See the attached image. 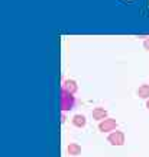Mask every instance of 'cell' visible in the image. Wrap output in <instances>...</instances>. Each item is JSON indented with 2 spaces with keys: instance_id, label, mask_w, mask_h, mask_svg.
Instances as JSON below:
<instances>
[{
  "instance_id": "1",
  "label": "cell",
  "mask_w": 149,
  "mask_h": 157,
  "mask_svg": "<svg viewBox=\"0 0 149 157\" xmlns=\"http://www.w3.org/2000/svg\"><path fill=\"white\" fill-rule=\"evenodd\" d=\"M60 105H61V109H62L64 112L74 109V106H75V98H74V95H72V93H68L65 90H62V92H61Z\"/></svg>"
},
{
  "instance_id": "2",
  "label": "cell",
  "mask_w": 149,
  "mask_h": 157,
  "mask_svg": "<svg viewBox=\"0 0 149 157\" xmlns=\"http://www.w3.org/2000/svg\"><path fill=\"white\" fill-rule=\"evenodd\" d=\"M107 140H109V143L111 146H123L125 144V134L122 131H113L107 137Z\"/></svg>"
},
{
  "instance_id": "3",
  "label": "cell",
  "mask_w": 149,
  "mask_h": 157,
  "mask_svg": "<svg viewBox=\"0 0 149 157\" xmlns=\"http://www.w3.org/2000/svg\"><path fill=\"white\" fill-rule=\"evenodd\" d=\"M117 127V122L116 119H113V118H107L104 121H101L99 124V129L101 132H109V131H114Z\"/></svg>"
},
{
  "instance_id": "4",
  "label": "cell",
  "mask_w": 149,
  "mask_h": 157,
  "mask_svg": "<svg viewBox=\"0 0 149 157\" xmlns=\"http://www.w3.org/2000/svg\"><path fill=\"white\" fill-rule=\"evenodd\" d=\"M62 90H65L68 93H72V95H74V93L78 90V86L74 80H70V78H68V80H65L64 84H62Z\"/></svg>"
},
{
  "instance_id": "5",
  "label": "cell",
  "mask_w": 149,
  "mask_h": 157,
  "mask_svg": "<svg viewBox=\"0 0 149 157\" xmlns=\"http://www.w3.org/2000/svg\"><path fill=\"white\" fill-rule=\"evenodd\" d=\"M93 118L97 121H104V119H107V111L104 108H94Z\"/></svg>"
},
{
  "instance_id": "6",
  "label": "cell",
  "mask_w": 149,
  "mask_h": 157,
  "mask_svg": "<svg viewBox=\"0 0 149 157\" xmlns=\"http://www.w3.org/2000/svg\"><path fill=\"white\" fill-rule=\"evenodd\" d=\"M72 124H74L75 127H78V128H83V127H85L87 121H85V117H84V115L77 113V115H74V118H72Z\"/></svg>"
},
{
  "instance_id": "7",
  "label": "cell",
  "mask_w": 149,
  "mask_h": 157,
  "mask_svg": "<svg viewBox=\"0 0 149 157\" xmlns=\"http://www.w3.org/2000/svg\"><path fill=\"white\" fill-rule=\"evenodd\" d=\"M67 150H68V154H71V156H78V154L81 153V147L78 146L77 143H71Z\"/></svg>"
},
{
  "instance_id": "8",
  "label": "cell",
  "mask_w": 149,
  "mask_h": 157,
  "mask_svg": "<svg viewBox=\"0 0 149 157\" xmlns=\"http://www.w3.org/2000/svg\"><path fill=\"white\" fill-rule=\"evenodd\" d=\"M138 96L142 99H149V86L148 84H142L138 89Z\"/></svg>"
},
{
  "instance_id": "9",
  "label": "cell",
  "mask_w": 149,
  "mask_h": 157,
  "mask_svg": "<svg viewBox=\"0 0 149 157\" xmlns=\"http://www.w3.org/2000/svg\"><path fill=\"white\" fill-rule=\"evenodd\" d=\"M144 48H145L146 51H149V36L144 41Z\"/></svg>"
},
{
  "instance_id": "10",
  "label": "cell",
  "mask_w": 149,
  "mask_h": 157,
  "mask_svg": "<svg viewBox=\"0 0 149 157\" xmlns=\"http://www.w3.org/2000/svg\"><path fill=\"white\" fill-rule=\"evenodd\" d=\"M146 108L149 109V99H148V102H146Z\"/></svg>"
}]
</instances>
